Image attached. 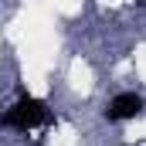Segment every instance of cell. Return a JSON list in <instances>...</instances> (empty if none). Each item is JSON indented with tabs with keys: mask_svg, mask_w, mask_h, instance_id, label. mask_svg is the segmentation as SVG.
<instances>
[{
	"mask_svg": "<svg viewBox=\"0 0 146 146\" xmlns=\"http://www.w3.org/2000/svg\"><path fill=\"white\" fill-rule=\"evenodd\" d=\"M139 112H143V99H139L136 92H119L109 106H106V119H109V122H129V119H136Z\"/></svg>",
	"mask_w": 146,
	"mask_h": 146,
	"instance_id": "7a4b0ae2",
	"label": "cell"
},
{
	"mask_svg": "<svg viewBox=\"0 0 146 146\" xmlns=\"http://www.w3.org/2000/svg\"><path fill=\"white\" fill-rule=\"evenodd\" d=\"M51 122V109L34 99V95H24V99H17L10 109L0 115V126L3 129H14V133H31V129H41V126H48Z\"/></svg>",
	"mask_w": 146,
	"mask_h": 146,
	"instance_id": "6da1fadb",
	"label": "cell"
}]
</instances>
